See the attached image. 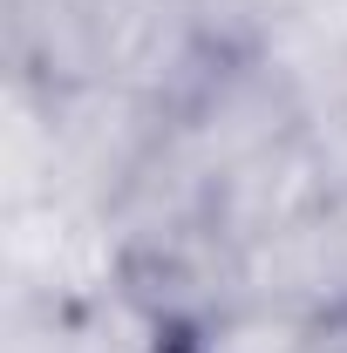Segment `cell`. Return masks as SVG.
I'll list each match as a JSON object with an SVG mask.
<instances>
[{"label": "cell", "instance_id": "cell-4", "mask_svg": "<svg viewBox=\"0 0 347 353\" xmlns=\"http://www.w3.org/2000/svg\"><path fill=\"white\" fill-rule=\"evenodd\" d=\"M238 292L293 312H347V183L238 259Z\"/></svg>", "mask_w": 347, "mask_h": 353}, {"label": "cell", "instance_id": "cell-6", "mask_svg": "<svg viewBox=\"0 0 347 353\" xmlns=\"http://www.w3.org/2000/svg\"><path fill=\"white\" fill-rule=\"evenodd\" d=\"M306 353H347V312H313V340Z\"/></svg>", "mask_w": 347, "mask_h": 353}, {"label": "cell", "instance_id": "cell-3", "mask_svg": "<svg viewBox=\"0 0 347 353\" xmlns=\"http://www.w3.org/2000/svg\"><path fill=\"white\" fill-rule=\"evenodd\" d=\"M0 285L7 299H95L123 285V238L116 218L82 197H35L0 204Z\"/></svg>", "mask_w": 347, "mask_h": 353}, {"label": "cell", "instance_id": "cell-5", "mask_svg": "<svg viewBox=\"0 0 347 353\" xmlns=\"http://www.w3.org/2000/svg\"><path fill=\"white\" fill-rule=\"evenodd\" d=\"M306 340H313V312L238 292L218 312L191 319L184 333H171V353H306Z\"/></svg>", "mask_w": 347, "mask_h": 353}, {"label": "cell", "instance_id": "cell-1", "mask_svg": "<svg viewBox=\"0 0 347 353\" xmlns=\"http://www.w3.org/2000/svg\"><path fill=\"white\" fill-rule=\"evenodd\" d=\"M218 54L191 0H0V75L28 82H143L184 95Z\"/></svg>", "mask_w": 347, "mask_h": 353}, {"label": "cell", "instance_id": "cell-7", "mask_svg": "<svg viewBox=\"0 0 347 353\" xmlns=\"http://www.w3.org/2000/svg\"><path fill=\"white\" fill-rule=\"evenodd\" d=\"M313 109H327V116H341L347 123V48H341V61L327 68V82H320V102Z\"/></svg>", "mask_w": 347, "mask_h": 353}, {"label": "cell", "instance_id": "cell-2", "mask_svg": "<svg viewBox=\"0 0 347 353\" xmlns=\"http://www.w3.org/2000/svg\"><path fill=\"white\" fill-rule=\"evenodd\" d=\"M48 88V82H41ZM55 109V170L62 197H82L95 211H123L143 170L157 163L164 136H171V95L143 82H62L48 88Z\"/></svg>", "mask_w": 347, "mask_h": 353}]
</instances>
